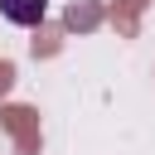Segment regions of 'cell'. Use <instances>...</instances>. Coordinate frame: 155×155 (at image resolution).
Here are the masks:
<instances>
[{
    "mask_svg": "<svg viewBox=\"0 0 155 155\" xmlns=\"http://www.w3.org/2000/svg\"><path fill=\"white\" fill-rule=\"evenodd\" d=\"M0 15L10 24H19V29H34V24H44L48 0H0Z\"/></svg>",
    "mask_w": 155,
    "mask_h": 155,
    "instance_id": "1",
    "label": "cell"
}]
</instances>
